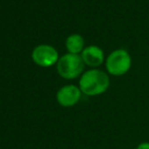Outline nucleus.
<instances>
[{
    "instance_id": "obj_1",
    "label": "nucleus",
    "mask_w": 149,
    "mask_h": 149,
    "mask_svg": "<svg viewBox=\"0 0 149 149\" xmlns=\"http://www.w3.org/2000/svg\"><path fill=\"white\" fill-rule=\"evenodd\" d=\"M110 87V77L108 73L100 69H90L81 75L79 88L81 92L88 96H96L104 93Z\"/></svg>"
},
{
    "instance_id": "obj_2",
    "label": "nucleus",
    "mask_w": 149,
    "mask_h": 149,
    "mask_svg": "<svg viewBox=\"0 0 149 149\" xmlns=\"http://www.w3.org/2000/svg\"><path fill=\"white\" fill-rule=\"evenodd\" d=\"M84 62L80 55L67 53L63 55L57 62V71L64 79H75L82 74L84 70Z\"/></svg>"
},
{
    "instance_id": "obj_3",
    "label": "nucleus",
    "mask_w": 149,
    "mask_h": 149,
    "mask_svg": "<svg viewBox=\"0 0 149 149\" xmlns=\"http://www.w3.org/2000/svg\"><path fill=\"white\" fill-rule=\"evenodd\" d=\"M132 66V58L124 49L113 51L106 59V68L109 74L113 76H122L130 70Z\"/></svg>"
},
{
    "instance_id": "obj_4",
    "label": "nucleus",
    "mask_w": 149,
    "mask_h": 149,
    "mask_svg": "<svg viewBox=\"0 0 149 149\" xmlns=\"http://www.w3.org/2000/svg\"><path fill=\"white\" fill-rule=\"evenodd\" d=\"M33 62L41 67H50L59 61L57 50L50 45H39L31 53Z\"/></svg>"
},
{
    "instance_id": "obj_5",
    "label": "nucleus",
    "mask_w": 149,
    "mask_h": 149,
    "mask_svg": "<svg viewBox=\"0 0 149 149\" xmlns=\"http://www.w3.org/2000/svg\"><path fill=\"white\" fill-rule=\"evenodd\" d=\"M81 90L78 86L68 84L61 87L57 92V102L64 108L73 107L80 100Z\"/></svg>"
},
{
    "instance_id": "obj_6",
    "label": "nucleus",
    "mask_w": 149,
    "mask_h": 149,
    "mask_svg": "<svg viewBox=\"0 0 149 149\" xmlns=\"http://www.w3.org/2000/svg\"><path fill=\"white\" fill-rule=\"evenodd\" d=\"M80 56L85 65L89 67H93V68L100 66L104 61V51L98 46L95 45H91L84 48Z\"/></svg>"
},
{
    "instance_id": "obj_7",
    "label": "nucleus",
    "mask_w": 149,
    "mask_h": 149,
    "mask_svg": "<svg viewBox=\"0 0 149 149\" xmlns=\"http://www.w3.org/2000/svg\"><path fill=\"white\" fill-rule=\"evenodd\" d=\"M66 49L68 53L79 55L84 50V40L82 36L78 33H73L69 36L66 40Z\"/></svg>"
},
{
    "instance_id": "obj_8",
    "label": "nucleus",
    "mask_w": 149,
    "mask_h": 149,
    "mask_svg": "<svg viewBox=\"0 0 149 149\" xmlns=\"http://www.w3.org/2000/svg\"><path fill=\"white\" fill-rule=\"evenodd\" d=\"M136 149H149V142H142L136 147Z\"/></svg>"
}]
</instances>
